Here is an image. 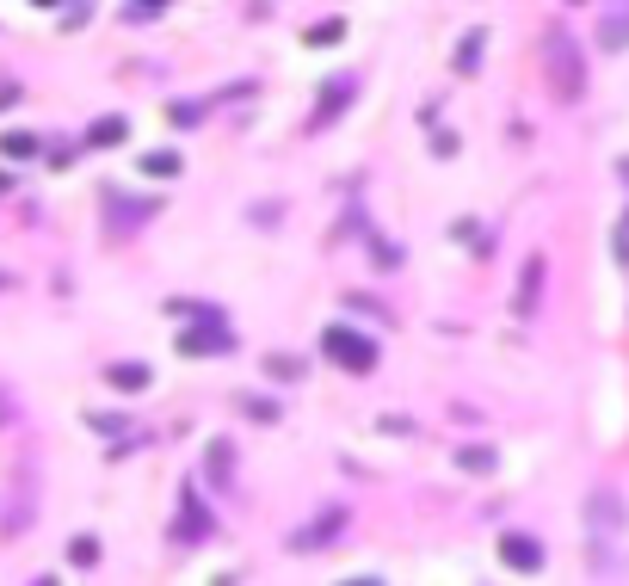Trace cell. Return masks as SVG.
Here are the masks:
<instances>
[{"label": "cell", "mask_w": 629, "mask_h": 586, "mask_svg": "<svg viewBox=\"0 0 629 586\" xmlns=\"http://www.w3.org/2000/svg\"><path fill=\"white\" fill-rule=\"evenodd\" d=\"M105 377L118 383V389H148V364H111Z\"/></svg>", "instance_id": "obj_9"}, {"label": "cell", "mask_w": 629, "mask_h": 586, "mask_svg": "<svg viewBox=\"0 0 629 586\" xmlns=\"http://www.w3.org/2000/svg\"><path fill=\"white\" fill-rule=\"evenodd\" d=\"M124 19L130 25H148V19H161V7H124Z\"/></svg>", "instance_id": "obj_17"}, {"label": "cell", "mask_w": 629, "mask_h": 586, "mask_svg": "<svg viewBox=\"0 0 629 586\" xmlns=\"http://www.w3.org/2000/svg\"><path fill=\"white\" fill-rule=\"evenodd\" d=\"M0 155L31 161V155H37V136H31V130H7V136H0Z\"/></svg>", "instance_id": "obj_8"}, {"label": "cell", "mask_w": 629, "mask_h": 586, "mask_svg": "<svg viewBox=\"0 0 629 586\" xmlns=\"http://www.w3.org/2000/svg\"><path fill=\"white\" fill-rule=\"evenodd\" d=\"M599 44H605V50H623V44H629V7H611V13H605Z\"/></svg>", "instance_id": "obj_6"}, {"label": "cell", "mask_w": 629, "mask_h": 586, "mask_svg": "<svg viewBox=\"0 0 629 586\" xmlns=\"http://www.w3.org/2000/svg\"><path fill=\"white\" fill-rule=\"evenodd\" d=\"M543 62H549V87H555V99H574L580 87H586V68H580V56H574V38L562 25L543 38Z\"/></svg>", "instance_id": "obj_1"}, {"label": "cell", "mask_w": 629, "mask_h": 586, "mask_svg": "<svg viewBox=\"0 0 629 586\" xmlns=\"http://www.w3.org/2000/svg\"><path fill=\"white\" fill-rule=\"evenodd\" d=\"M68 556L81 562V568H93V562H99V543H93V537H74V543H68Z\"/></svg>", "instance_id": "obj_14"}, {"label": "cell", "mask_w": 629, "mask_h": 586, "mask_svg": "<svg viewBox=\"0 0 629 586\" xmlns=\"http://www.w3.org/2000/svg\"><path fill=\"white\" fill-rule=\"evenodd\" d=\"M500 562L518 568V574H537V568H543V543H537L531 531H506V537H500Z\"/></svg>", "instance_id": "obj_4"}, {"label": "cell", "mask_w": 629, "mask_h": 586, "mask_svg": "<svg viewBox=\"0 0 629 586\" xmlns=\"http://www.w3.org/2000/svg\"><path fill=\"white\" fill-rule=\"evenodd\" d=\"M179 512H185V519H179V537H204V531H210V519H204V506H198L192 494H185V500H179Z\"/></svg>", "instance_id": "obj_7"}, {"label": "cell", "mask_w": 629, "mask_h": 586, "mask_svg": "<svg viewBox=\"0 0 629 586\" xmlns=\"http://www.w3.org/2000/svg\"><path fill=\"white\" fill-rule=\"evenodd\" d=\"M118 136H124V118H105V124H93V130H87L93 149H105V142H118Z\"/></svg>", "instance_id": "obj_12"}, {"label": "cell", "mask_w": 629, "mask_h": 586, "mask_svg": "<svg viewBox=\"0 0 629 586\" xmlns=\"http://www.w3.org/2000/svg\"><path fill=\"white\" fill-rule=\"evenodd\" d=\"M266 371H272V377H284V383H296V377H303V364L284 358V352H272V358H266Z\"/></svg>", "instance_id": "obj_13"}, {"label": "cell", "mask_w": 629, "mask_h": 586, "mask_svg": "<svg viewBox=\"0 0 629 586\" xmlns=\"http://www.w3.org/2000/svg\"><path fill=\"white\" fill-rule=\"evenodd\" d=\"M346 586H383V580H346Z\"/></svg>", "instance_id": "obj_18"}, {"label": "cell", "mask_w": 629, "mask_h": 586, "mask_svg": "<svg viewBox=\"0 0 629 586\" xmlns=\"http://www.w3.org/2000/svg\"><path fill=\"white\" fill-rule=\"evenodd\" d=\"M592 562H599V574H617V525H623V512H617V494L599 488L592 494Z\"/></svg>", "instance_id": "obj_2"}, {"label": "cell", "mask_w": 629, "mask_h": 586, "mask_svg": "<svg viewBox=\"0 0 629 586\" xmlns=\"http://www.w3.org/2000/svg\"><path fill=\"white\" fill-rule=\"evenodd\" d=\"M321 352H327L333 364H346V371H370V364H377V346H370L364 334H352V327H327V334H321Z\"/></svg>", "instance_id": "obj_3"}, {"label": "cell", "mask_w": 629, "mask_h": 586, "mask_svg": "<svg viewBox=\"0 0 629 586\" xmlns=\"http://www.w3.org/2000/svg\"><path fill=\"white\" fill-rule=\"evenodd\" d=\"M0 284H7V278H0Z\"/></svg>", "instance_id": "obj_20"}, {"label": "cell", "mask_w": 629, "mask_h": 586, "mask_svg": "<svg viewBox=\"0 0 629 586\" xmlns=\"http://www.w3.org/2000/svg\"><path fill=\"white\" fill-rule=\"evenodd\" d=\"M537 284H543V266L531 260V272H525V290H518V309H531V297H537Z\"/></svg>", "instance_id": "obj_15"}, {"label": "cell", "mask_w": 629, "mask_h": 586, "mask_svg": "<svg viewBox=\"0 0 629 586\" xmlns=\"http://www.w3.org/2000/svg\"><path fill=\"white\" fill-rule=\"evenodd\" d=\"M222 346H235V334L222 321H198L192 334H179V352H222Z\"/></svg>", "instance_id": "obj_5"}, {"label": "cell", "mask_w": 629, "mask_h": 586, "mask_svg": "<svg viewBox=\"0 0 629 586\" xmlns=\"http://www.w3.org/2000/svg\"><path fill=\"white\" fill-rule=\"evenodd\" d=\"M481 44H488L481 31H469V38L457 44V75H475V62H481Z\"/></svg>", "instance_id": "obj_10"}, {"label": "cell", "mask_w": 629, "mask_h": 586, "mask_svg": "<svg viewBox=\"0 0 629 586\" xmlns=\"http://www.w3.org/2000/svg\"><path fill=\"white\" fill-rule=\"evenodd\" d=\"M210 475H216V482L229 475V445H210Z\"/></svg>", "instance_id": "obj_16"}, {"label": "cell", "mask_w": 629, "mask_h": 586, "mask_svg": "<svg viewBox=\"0 0 629 586\" xmlns=\"http://www.w3.org/2000/svg\"><path fill=\"white\" fill-rule=\"evenodd\" d=\"M142 173H155V179H173V173H179V155H167V149H161V155H142Z\"/></svg>", "instance_id": "obj_11"}, {"label": "cell", "mask_w": 629, "mask_h": 586, "mask_svg": "<svg viewBox=\"0 0 629 586\" xmlns=\"http://www.w3.org/2000/svg\"><path fill=\"white\" fill-rule=\"evenodd\" d=\"M37 586H56V580H37Z\"/></svg>", "instance_id": "obj_19"}]
</instances>
